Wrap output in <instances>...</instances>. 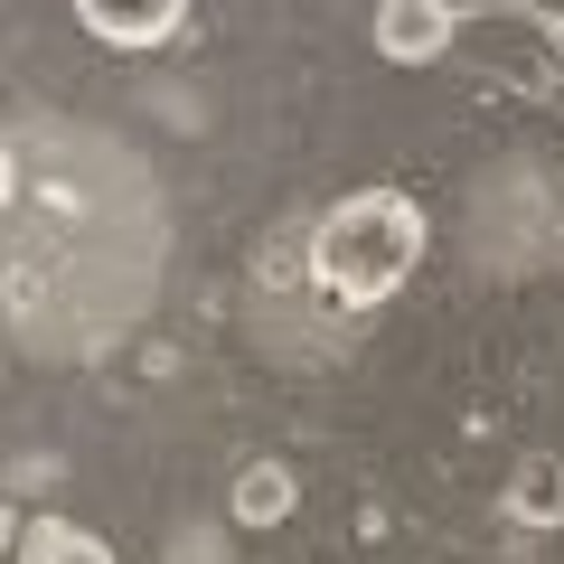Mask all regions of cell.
Segmentation results:
<instances>
[{
	"instance_id": "2",
	"label": "cell",
	"mask_w": 564,
	"mask_h": 564,
	"mask_svg": "<svg viewBox=\"0 0 564 564\" xmlns=\"http://www.w3.org/2000/svg\"><path fill=\"white\" fill-rule=\"evenodd\" d=\"M76 20L104 47H170L188 29V0H76Z\"/></svg>"
},
{
	"instance_id": "5",
	"label": "cell",
	"mask_w": 564,
	"mask_h": 564,
	"mask_svg": "<svg viewBox=\"0 0 564 564\" xmlns=\"http://www.w3.org/2000/svg\"><path fill=\"white\" fill-rule=\"evenodd\" d=\"M236 508H245V518H282V508H292V480H282V470H245Z\"/></svg>"
},
{
	"instance_id": "1",
	"label": "cell",
	"mask_w": 564,
	"mask_h": 564,
	"mask_svg": "<svg viewBox=\"0 0 564 564\" xmlns=\"http://www.w3.org/2000/svg\"><path fill=\"white\" fill-rule=\"evenodd\" d=\"M414 263H423V207L404 198V188H358V198H339L321 217V236H311V273H321V292L348 302V311L395 302L404 282H414Z\"/></svg>"
},
{
	"instance_id": "6",
	"label": "cell",
	"mask_w": 564,
	"mask_h": 564,
	"mask_svg": "<svg viewBox=\"0 0 564 564\" xmlns=\"http://www.w3.org/2000/svg\"><path fill=\"white\" fill-rule=\"evenodd\" d=\"M518 518H555V470H527V489H518Z\"/></svg>"
},
{
	"instance_id": "4",
	"label": "cell",
	"mask_w": 564,
	"mask_h": 564,
	"mask_svg": "<svg viewBox=\"0 0 564 564\" xmlns=\"http://www.w3.org/2000/svg\"><path fill=\"white\" fill-rule=\"evenodd\" d=\"M20 564H113V545L66 518H39V527H20Z\"/></svg>"
},
{
	"instance_id": "7",
	"label": "cell",
	"mask_w": 564,
	"mask_h": 564,
	"mask_svg": "<svg viewBox=\"0 0 564 564\" xmlns=\"http://www.w3.org/2000/svg\"><path fill=\"white\" fill-rule=\"evenodd\" d=\"M10 188H20V170H10V141H0V207H10Z\"/></svg>"
},
{
	"instance_id": "3",
	"label": "cell",
	"mask_w": 564,
	"mask_h": 564,
	"mask_svg": "<svg viewBox=\"0 0 564 564\" xmlns=\"http://www.w3.org/2000/svg\"><path fill=\"white\" fill-rule=\"evenodd\" d=\"M452 47V0H377V57L433 66Z\"/></svg>"
}]
</instances>
